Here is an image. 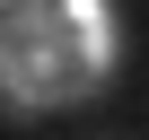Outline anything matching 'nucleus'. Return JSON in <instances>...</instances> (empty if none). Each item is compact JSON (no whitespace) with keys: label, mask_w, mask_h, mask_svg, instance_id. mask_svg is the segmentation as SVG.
Returning <instances> with one entry per match:
<instances>
[{"label":"nucleus","mask_w":149,"mask_h":140,"mask_svg":"<svg viewBox=\"0 0 149 140\" xmlns=\"http://www.w3.org/2000/svg\"><path fill=\"white\" fill-rule=\"evenodd\" d=\"M0 35H9V53H0V96H9V114H61V105L97 96V79L79 70V53L61 44V9L9 0Z\"/></svg>","instance_id":"1"},{"label":"nucleus","mask_w":149,"mask_h":140,"mask_svg":"<svg viewBox=\"0 0 149 140\" xmlns=\"http://www.w3.org/2000/svg\"><path fill=\"white\" fill-rule=\"evenodd\" d=\"M53 9H61V44L79 53V70L97 88H114L123 79V9L114 0H53Z\"/></svg>","instance_id":"2"}]
</instances>
